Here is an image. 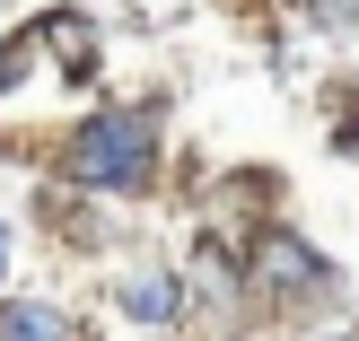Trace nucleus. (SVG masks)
Returning a JSON list of instances; mask_svg holds the SVG:
<instances>
[{
  "mask_svg": "<svg viewBox=\"0 0 359 341\" xmlns=\"http://www.w3.org/2000/svg\"><path fill=\"white\" fill-rule=\"evenodd\" d=\"M0 341H70V324L27 298V307H0Z\"/></svg>",
  "mask_w": 359,
  "mask_h": 341,
  "instance_id": "2",
  "label": "nucleus"
},
{
  "mask_svg": "<svg viewBox=\"0 0 359 341\" xmlns=\"http://www.w3.org/2000/svg\"><path fill=\"white\" fill-rule=\"evenodd\" d=\"M316 18H325V27H359V0H307Z\"/></svg>",
  "mask_w": 359,
  "mask_h": 341,
  "instance_id": "5",
  "label": "nucleus"
},
{
  "mask_svg": "<svg viewBox=\"0 0 359 341\" xmlns=\"http://www.w3.org/2000/svg\"><path fill=\"white\" fill-rule=\"evenodd\" d=\"M263 272H272V289H316V263H307V245H272V254H263Z\"/></svg>",
  "mask_w": 359,
  "mask_h": 341,
  "instance_id": "4",
  "label": "nucleus"
},
{
  "mask_svg": "<svg viewBox=\"0 0 359 341\" xmlns=\"http://www.w3.org/2000/svg\"><path fill=\"white\" fill-rule=\"evenodd\" d=\"M149 167H158L149 114H97L79 140H70V175H79L88 193H140Z\"/></svg>",
  "mask_w": 359,
  "mask_h": 341,
  "instance_id": "1",
  "label": "nucleus"
},
{
  "mask_svg": "<svg viewBox=\"0 0 359 341\" xmlns=\"http://www.w3.org/2000/svg\"><path fill=\"white\" fill-rule=\"evenodd\" d=\"M0 254H9V237H0Z\"/></svg>",
  "mask_w": 359,
  "mask_h": 341,
  "instance_id": "6",
  "label": "nucleus"
},
{
  "mask_svg": "<svg viewBox=\"0 0 359 341\" xmlns=\"http://www.w3.org/2000/svg\"><path fill=\"white\" fill-rule=\"evenodd\" d=\"M123 307H132L140 324H167V315H175V280H158V272H140L132 289H123Z\"/></svg>",
  "mask_w": 359,
  "mask_h": 341,
  "instance_id": "3",
  "label": "nucleus"
}]
</instances>
